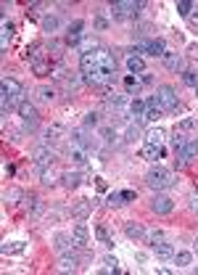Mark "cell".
Here are the masks:
<instances>
[{
  "label": "cell",
  "instance_id": "6da1fadb",
  "mask_svg": "<svg viewBox=\"0 0 198 275\" xmlns=\"http://www.w3.org/2000/svg\"><path fill=\"white\" fill-rule=\"evenodd\" d=\"M80 72H82V80L88 85L106 90L116 82V58L108 48L98 45L92 50L80 53Z\"/></svg>",
  "mask_w": 198,
  "mask_h": 275
},
{
  "label": "cell",
  "instance_id": "7a4b0ae2",
  "mask_svg": "<svg viewBox=\"0 0 198 275\" xmlns=\"http://www.w3.org/2000/svg\"><path fill=\"white\" fill-rule=\"evenodd\" d=\"M146 186L150 190H156V194H162V190H169L177 186V175L174 172H169L166 167H154L146 175Z\"/></svg>",
  "mask_w": 198,
  "mask_h": 275
},
{
  "label": "cell",
  "instance_id": "3957f363",
  "mask_svg": "<svg viewBox=\"0 0 198 275\" xmlns=\"http://www.w3.org/2000/svg\"><path fill=\"white\" fill-rule=\"evenodd\" d=\"M156 96H158V104H162L164 112H169V114L180 112V100H177V93H174L172 85H158L156 88Z\"/></svg>",
  "mask_w": 198,
  "mask_h": 275
},
{
  "label": "cell",
  "instance_id": "277c9868",
  "mask_svg": "<svg viewBox=\"0 0 198 275\" xmlns=\"http://www.w3.org/2000/svg\"><path fill=\"white\" fill-rule=\"evenodd\" d=\"M148 3H135V0H119V3L111 6V16H114L116 22L122 19H130V16H138L140 8H146Z\"/></svg>",
  "mask_w": 198,
  "mask_h": 275
},
{
  "label": "cell",
  "instance_id": "5b68a950",
  "mask_svg": "<svg viewBox=\"0 0 198 275\" xmlns=\"http://www.w3.org/2000/svg\"><path fill=\"white\" fill-rule=\"evenodd\" d=\"M18 116H22V122H24V130H26V132H34V130H37V124H40V114H37V108L30 104V100H24V104L18 106Z\"/></svg>",
  "mask_w": 198,
  "mask_h": 275
},
{
  "label": "cell",
  "instance_id": "8992f818",
  "mask_svg": "<svg viewBox=\"0 0 198 275\" xmlns=\"http://www.w3.org/2000/svg\"><path fill=\"white\" fill-rule=\"evenodd\" d=\"M53 82H58L64 90H77L80 82H82V74H77V72H69V69H56V72H53Z\"/></svg>",
  "mask_w": 198,
  "mask_h": 275
},
{
  "label": "cell",
  "instance_id": "52a82bcc",
  "mask_svg": "<svg viewBox=\"0 0 198 275\" xmlns=\"http://www.w3.org/2000/svg\"><path fill=\"white\" fill-rule=\"evenodd\" d=\"M82 262H84V254L74 252V249H66V252H61V256H58V270H64V272H74Z\"/></svg>",
  "mask_w": 198,
  "mask_h": 275
},
{
  "label": "cell",
  "instance_id": "ba28073f",
  "mask_svg": "<svg viewBox=\"0 0 198 275\" xmlns=\"http://www.w3.org/2000/svg\"><path fill=\"white\" fill-rule=\"evenodd\" d=\"M32 159H34V164H37L40 170H45V167H53V164H56V148H50V146L40 143V146L34 148Z\"/></svg>",
  "mask_w": 198,
  "mask_h": 275
},
{
  "label": "cell",
  "instance_id": "9c48e42d",
  "mask_svg": "<svg viewBox=\"0 0 198 275\" xmlns=\"http://www.w3.org/2000/svg\"><path fill=\"white\" fill-rule=\"evenodd\" d=\"M72 241H74V249H88L90 244V230L88 225H84V220H77L72 228Z\"/></svg>",
  "mask_w": 198,
  "mask_h": 275
},
{
  "label": "cell",
  "instance_id": "30bf717a",
  "mask_svg": "<svg viewBox=\"0 0 198 275\" xmlns=\"http://www.w3.org/2000/svg\"><path fill=\"white\" fill-rule=\"evenodd\" d=\"M148 206H150V212H154V214H169L174 209V201L169 198L166 194H156L154 198L148 201Z\"/></svg>",
  "mask_w": 198,
  "mask_h": 275
},
{
  "label": "cell",
  "instance_id": "8fae6325",
  "mask_svg": "<svg viewBox=\"0 0 198 275\" xmlns=\"http://www.w3.org/2000/svg\"><path fill=\"white\" fill-rule=\"evenodd\" d=\"M66 135H69V132H66V127H64L61 122H53V124L48 127V130H45L42 143H45V146H56V143H61Z\"/></svg>",
  "mask_w": 198,
  "mask_h": 275
},
{
  "label": "cell",
  "instance_id": "7c38bea8",
  "mask_svg": "<svg viewBox=\"0 0 198 275\" xmlns=\"http://www.w3.org/2000/svg\"><path fill=\"white\" fill-rule=\"evenodd\" d=\"M92 206H96V201H90V198H80V201H74L72 204V217L74 220H88L90 212H92Z\"/></svg>",
  "mask_w": 198,
  "mask_h": 275
},
{
  "label": "cell",
  "instance_id": "4fadbf2b",
  "mask_svg": "<svg viewBox=\"0 0 198 275\" xmlns=\"http://www.w3.org/2000/svg\"><path fill=\"white\" fill-rule=\"evenodd\" d=\"M130 201H135V190H114V194H108L106 198V206H124Z\"/></svg>",
  "mask_w": 198,
  "mask_h": 275
},
{
  "label": "cell",
  "instance_id": "5bb4252c",
  "mask_svg": "<svg viewBox=\"0 0 198 275\" xmlns=\"http://www.w3.org/2000/svg\"><path fill=\"white\" fill-rule=\"evenodd\" d=\"M146 53L148 56H158V58H164V53H166V42L162 38H150L146 40Z\"/></svg>",
  "mask_w": 198,
  "mask_h": 275
},
{
  "label": "cell",
  "instance_id": "9a60e30c",
  "mask_svg": "<svg viewBox=\"0 0 198 275\" xmlns=\"http://www.w3.org/2000/svg\"><path fill=\"white\" fill-rule=\"evenodd\" d=\"M69 159L77 164V167H84V164L90 162V156H88V148H82V146H77V143H72L69 146Z\"/></svg>",
  "mask_w": 198,
  "mask_h": 275
},
{
  "label": "cell",
  "instance_id": "2e32d148",
  "mask_svg": "<svg viewBox=\"0 0 198 275\" xmlns=\"http://www.w3.org/2000/svg\"><path fill=\"white\" fill-rule=\"evenodd\" d=\"M82 30H84V22H80V19L74 24H69V30H66V45H80Z\"/></svg>",
  "mask_w": 198,
  "mask_h": 275
},
{
  "label": "cell",
  "instance_id": "e0dca14e",
  "mask_svg": "<svg viewBox=\"0 0 198 275\" xmlns=\"http://www.w3.org/2000/svg\"><path fill=\"white\" fill-rule=\"evenodd\" d=\"M150 252L156 254V260H172V256H174V246L169 241H158V244L150 246Z\"/></svg>",
  "mask_w": 198,
  "mask_h": 275
},
{
  "label": "cell",
  "instance_id": "ac0fdd59",
  "mask_svg": "<svg viewBox=\"0 0 198 275\" xmlns=\"http://www.w3.org/2000/svg\"><path fill=\"white\" fill-rule=\"evenodd\" d=\"M164 66L169 69V72H185V61H182V56L180 53H164Z\"/></svg>",
  "mask_w": 198,
  "mask_h": 275
},
{
  "label": "cell",
  "instance_id": "d6986e66",
  "mask_svg": "<svg viewBox=\"0 0 198 275\" xmlns=\"http://www.w3.org/2000/svg\"><path fill=\"white\" fill-rule=\"evenodd\" d=\"M124 236L130 238V241H143V238H146V228L140 222H132V220H130V222H124Z\"/></svg>",
  "mask_w": 198,
  "mask_h": 275
},
{
  "label": "cell",
  "instance_id": "ffe728a7",
  "mask_svg": "<svg viewBox=\"0 0 198 275\" xmlns=\"http://www.w3.org/2000/svg\"><path fill=\"white\" fill-rule=\"evenodd\" d=\"M61 175H64V172H58V170H56V167H45V170L40 172V182H42L45 188H53L56 182L61 180Z\"/></svg>",
  "mask_w": 198,
  "mask_h": 275
},
{
  "label": "cell",
  "instance_id": "44dd1931",
  "mask_svg": "<svg viewBox=\"0 0 198 275\" xmlns=\"http://www.w3.org/2000/svg\"><path fill=\"white\" fill-rule=\"evenodd\" d=\"M143 156H146L148 162H162V159H164V146H150V143H146V146H143Z\"/></svg>",
  "mask_w": 198,
  "mask_h": 275
},
{
  "label": "cell",
  "instance_id": "7402d4cb",
  "mask_svg": "<svg viewBox=\"0 0 198 275\" xmlns=\"http://www.w3.org/2000/svg\"><path fill=\"white\" fill-rule=\"evenodd\" d=\"M80 182H82V175H80V172H64V175H61V186L66 188V190H74V188H77L80 186Z\"/></svg>",
  "mask_w": 198,
  "mask_h": 275
},
{
  "label": "cell",
  "instance_id": "603a6c76",
  "mask_svg": "<svg viewBox=\"0 0 198 275\" xmlns=\"http://www.w3.org/2000/svg\"><path fill=\"white\" fill-rule=\"evenodd\" d=\"M127 69H130V74H143V72H146V61L140 56H135V53H130V56H127Z\"/></svg>",
  "mask_w": 198,
  "mask_h": 275
},
{
  "label": "cell",
  "instance_id": "cb8c5ba5",
  "mask_svg": "<svg viewBox=\"0 0 198 275\" xmlns=\"http://www.w3.org/2000/svg\"><path fill=\"white\" fill-rule=\"evenodd\" d=\"M53 246H56V252H66V249H72V246H74V241H72V233H58V236H56L53 238Z\"/></svg>",
  "mask_w": 198,
  "mask_h": 275
},
{
  "label": "cell",
  "instance_id": "d4e9b609",
  "mask_svg": "<svg viewBox=\"0 0 198 275\" xmlns=\"http://www.w3.org/2000/svg\"><path fill=\"white\" fill-rule=\"evenodd\" d=\"M143 138H146V143H150V146H164V130H162V127H150Z\"/></svg>",
  "mask_w": 198,
  "mask_h": 275
},
{
  "label": "cell",
  "instance_id": "484cf974",
  "mask_svg": "<svg viewBox=\"0 0 198 275\" xmlns=\"http://www.w3.org/2000/svg\"><path fill=\"white\" fill-rule=\"evenodd\" d=\"M37 100H40V104H53V100H56V88L40 85V88H37Z\"/></svg>",
  "mask_w": 198,
  "mask_h": 275
},
{
  "label": "cell",
  "instance_id": "4316f807",
  "mask_svg": "<svg viewBox=\"0 0 198 275\" xmlns=\"http://www.w3.org/2000/svg\"><path fill=\"white\" fill-rule=\"evenodd\" d=\"M32 72L37 77H48V74H53V69H50V64L45 61V58H40V61H34L32 64Z\"/></svg>",
  "mask_w": 198,
  "mask_h": 275
},
{
  "label": "cell",
  "instance_id": "83f0119b",
  "mask_svg": "<svg viewBox=\"0 0 198 275\" xmlns=\"http://www.w3.org/2000/svg\"><path fill=\"white\" fill-rule=\"evenodd\" d=\"M58 26H61L58 16H45V19H42V32H45V34H53V32H58Z\"/></svg>",
  "mask_w": 198,
  "mask_h": 275
},
{
  "label": "cell",
  "instance_id": "f1b7e54d",
  "mask_svg": "<svg viewBox=\"0 0 198 275\" xmlns=\"http://www.w3.org/2000/svg\"><path fill=\"white\" fill-rule=\"evenodd\" d=\"M140 85H143V82H140V74H127V77H124V88H127V96L138 93V90H140Z\"/></svg>",
  "mask_w": 198,
  "mask_h": 275
},
{
  "label": "cell",
  "instance_id": "f546056e",
  "mask_svg": "<svg viewBox=\"0 0 198 275\" xmlns=\"http://www.w3.org/2000/svg\"><path fill=\"white\" fill-rule=\"evenodd\" d=\"M0 30H3V42H0V45H3V50H6V48H8V40H11V38H14V32H16V26L8 22V19H3Z\"/></svg>",
  "mask_w": 198,
  "mask_h": 275
},
{
  "label": "cell",
  "instance_id": "4dcf8cb0",
  "mask_svg": "<svg viewBox=\"0 0 198 275\" xmlns=\"http://www.w3.org/2000/svg\"><path fill=\"white\" fill-rule=\"evenodd\" d=\"M172 262L177 264V268H188V264L193 262V254H190V252H174Z\"/></svg>",
  "mask_w": 198,
  "mask_h": 275
},
{
  "label": "cell",
  "instance_id": "1f68e13d",
  "mask_svg": "<svg viewBox=\"0 0 198 275\" xmlns=\"http://www.w3.org/2000/svg\"><path fill=\"white\" fill-rule=\"evenodd\" d=\"M96 238L106 246H114V238H111V233L106 230V225H96Z\"/></svg>",
  "mask_w": 198,
  "mask_h": 275
},
{
  "label": "cell",
  "instance_id": "d6a6232c",
  "mask_svg": "<svg viewBox=\"0 0 198 275\" xmlns=\"http://www.w3.org/2000/svg\"><path fill=\"white\" fill-rule=\"evenodd\" d=\"M185 146H188V138H185L180 130H174V138H172V148H174V154H182Z\"/></svg>",
  "mask_w": 198,
  "mask_h": 275
},
{
  "label": "cell",
  "instance_id": "836d02e7",
  "mask_svg": "<svg viewBox=\"0 0 198 275\" xmlns=\"http://www.w3.org/2000/svg\"><path fill=\"white\" fill-rule=\"evenodd\" d=\"M82 124H84V130H90V127H100V114L98 112H88L82 119Z\"/></svg>",
  "mask_w": 198,
  "mask_h": 275
},
{
  "label": "cell",
  "instance_id": "e575fe53",
  "mask_svg": "<svg viewBox=\"0 0 198 275\" xmlns=\"http://www.w3.org/2000/svg\"><path fill=\"white\" fill-rule=\"evenodd\" d=\"M119 262H116V256H103V268L100 272H119Z\"/></svg>",
  "mask_w": 198,
  "mask_h": 275
},
{
  "label": "cell",
  "instance_id": "d590c367",
  "mask_svg": "<svg viewBox=\"0 0 198 275\" xmlns=\"http://www.w3.org/2000/svg\"><path fill=\"white\" fill-rule=\"evenodd\" d=\"M166 112L162 106H148V112H146V122H158V119H162Z\"/></svg>",
  "mask_w": 198,
  "mask_h": 275
},
{
  "label": "cell",
  "instance_id": "8d00e7d4",
  "mask_svg": "<svg viewBox=\"0 0 198 275\" xmlns=\"http://www.w3.org/2000/svg\"><path fill=\"white\" fill-rule=\"evenodd\" d=\"M18 198H24V190H18V188H11V190H6V194H3L6 204H18Z\"/></svg>",
  "mask_w": 198,
  "mask_h": 275
},
{
  "label": "cell",
  "instance_id": "74e56055",
  "mask_svg": "<svg viewBox=\"0 0 198 275\" xmlns=\"http://www.w3.org/2000/svg\"><path fill=\"white\" fill-rule=\"evenodd\" d=\"M158 241H164V233H162V230H146V244H148V246H154V244H158Z\"/></svg>",
  "mask_w": 198,
  "mask_h": 275
},
{
  "label": "cell",
  "instance_id": "f35d334b",
  "mask_svg": "<svg viewBox=\"0 0 198 275\" xmlns=\"http://www.w3.org/2000/svg\"><path fill=\"white\" fill-rule=\"evenodd\" d=\"M185 159H196L198 156V140H188V146H185Z\"/></svg>",
  "mask_w": 198,
  "mask_h": 275
},
{
  "label": "cell",
  "instance_id": "ab89813d",
  "mask_svg": "<svg viewBox=\"0 0 198 275\" xmlns=\"http://www.w3.org/2000/svg\"><path fill=\"white\" fill-rule=\"evenodd\" d=\"M190 11H193V3H190V0H180V3H177V14L185 16V19L190 16Z\"/></svg>",
  "mask_w": 198,
  "mask_h": 275
},
{
  "label": "cell",
  "instance_id": "60d3db41",
  "mask_svg": "<svg viewBox=\"0 0 198 275\" xmlns=\"http://www.w3.org/2000/svg\"><path fill=\"white\" fill-rule=\"evenodd\" d=\"M196 124H198V122H196V119H193V116H185V119H182V122H180V124H177V130H180V132H185V130H193V127H196Z\"/></svg>",
  "mask_w": 198,
  "mask_h": 275
},
{
  "label": "cell",
  "instance_id": "b9f144b4",
  "mask_svg": "<svg viewBox=\"0 0 198 275\" xmlns=\"http://www.w3.org/2000/svg\"><path fill=\"white\" fill-rule=\"evenodd\" d=\"M182 80L188 82V85L198 88V74H196V72H190V69H188V72H182Z\"/></svg>",
  "mask_w": 198,
  "mask_h": 275
},
{
  "label": "cell",
  "instance_id": "7bdbcfd3",
  "mask_svg": "<svg viewBox=\"0 0 198 275\" xmlns=\"http://www.w3.org/2000/svg\"><path fill=\"white\" fill-rule=\"evenodd\" d=\"M96 30H100V32H106L108 30V19H106V16H96Z\"/></svg>",
  "mask_w": 198,
  "mask_h": 275
},
{
  "label": "cell",
  "instance_id": "ee69618b",
  "mask_svg": "<svg viewBox=\"0 0 198 275\" xmlns=\"http://www.w3.org/2000/svg\"><path fill=\"white\" fill-rule=\"evenodd\" d=\"M140 82H143V85H154V77H150V72H143V74H140Z\"/></svg>",
  "mask_w": 198,
  "mask_h": 275
},
{
  "label": "cell",
  "instance_id": "f6af8a7d",
  "mask_svg": "<svg viewBox=\"0 0 198 275\" xmlns=\"http://www.w3.org/2000/svg\"><path fill=\"white\" fill-rule=\"evenodd\" d=\"M188 206H190L193 212L198 214V194H193V196H190V201H188Z\"/></svg>",
  "mask_w": 198,
  "mask_h": 275
},
{
  "label": "cell",
  "instance_id": "bcb514c9",
  "mask_svg": "<svg viewBox=\"0 0 198 275\" xmlns=\"http://www.w3.org/2000/svg\"><path fill=\"white\" fill-rule=\"evenodd\" d=\"M188 22H190L193 26H198V14H190V16H188Z\"/></svg>",
  "mask_w": 198,
  "mask_h": 275
},
{
  "label": "cell",
  "instance_id": "7dc6e473",
  "mask_svg": "<svg viewBox=\"0 0 198 275\" xmlns=\"http://www.w3.org/2000/svg\"><path fill=\"white\" fill-rule=\"evenodd\" d=\"M193 249H196V252H198V238H196V244H193Z\"/></svg>",
  "mask_w": 198,
  "mask_h": 275
}]
</instances>
